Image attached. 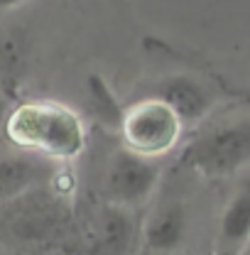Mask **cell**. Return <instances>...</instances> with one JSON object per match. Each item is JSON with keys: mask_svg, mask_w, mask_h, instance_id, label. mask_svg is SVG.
<instances>
[{"mask_svg": "<svg viewBox=\"0 0 250 255\" xmlns=\"http://www.w3.org/2000/svg\"><path fill=\"white\" fill-rule=\"evenodd\" d=\"M2 132L7 142L57 164L76 159L89 145L84 118L71 106L49 98H34L12 106Z\"/></svg>", "mask_w": 250, "mask_h": 255, "instance_id": "cell-1", "label": "cell"}, {"mask_svg": "<svg viewBox=\"0 0 250 255\" xmlns=\"http://www.w3.org/2000/svg\"><path fill=\"white\" fill-rule=\"evenodd\" d=\"M179 164L204 179L238 177L250 167V111L201 123L179 152Z\"/></svg>", "mask_w": 250, "mask_h": 255, "instance_id": "cell-2", "label": "cell"}, {"mask_svg": "<svg viewBox=\"0 0 250 255\" xmlns=\"http://www.w3.org/2000/svg\"><path fill=\"white\" fill-rule=\"evenodd\" d=\"M184 130L187 126L177 111L150 94L125 106L118 128L123 147L152 159L169 155L182 142Z\"/></svg>", "mask_w": 250, "mask_h": 255, "instance_id": "cell-3", "label": "cell"}, {"mask_svg": "<svg viewBox=\"0 0 250 255\" xmlns=\"http://www.w3.org/2000/svg\"><path fill=\"white\" fill-rule=\"evenodd\" d=\"M159 184H162L159 159L137 155L121 145L108 155L101 179V194L106 204L137 211L140 206L150 204Z\"/></svg>", "mask_w": 250, "mask_h": 255, "instance_id": "cell-4", "label": "cell"}, {"mask_svg": "<svg viewBox=\"0 0 250 255\" xmlns=\"http://www.w3.org/2000/svg\"><path fill=\"white\" fill-rule=\"evenodd\" d=\"M189 236V201L177 184L162 179L150 199V211L140 223V238L152 253L169 255L184 246Z\"/></svg>", "mask_w": 250, "mask_h": 255, "instance_id": "cell-5", "label": "cell"}, {"mask_svg": "<svg viewBox=\"0 0 250 255\" xmlns=\"http://www.w3.org/2000/svg\"><path fill=\"white\" fill-rule=\"evenodd\" d=\"M59 164L22 150L12 142H0V206L30 194V191L54 187Z\"/></svg>", "mask_w": 250, "mask_h": 255, "instance_id": "cell-6", "label": "cell"}, {"mask_svg": "<svg viewBox=\"0 0 250 255\" xmlns=\"http://www.w3.org/2000/svg\"><path fill=\"white\" fill-rule=\"evenodd\" d=\"M150 96H157L167 106H172L187 128L201 126L204 121H209L216 106L214 89L204 79L187 74V71H177V74H167L157 79L150 89Z\"/></svg>", "mask_w": 250, "mask_h": 255, "instance_id": "cell-7", "label": "cell"}, {"mask_svg": "<svg viewBox=\"0 0 250 255\" xmlns=\"http://www.w3.org/2000/svg\"><path fill=\"white\" fill-rule=\"evenodd\" d=\"M250 241V167L236 177L219 216L214 255H241Z\"/></svg>", "mask_w": 250, "mask_h": 255, "instance_id": "cell-8", "label": "cell"}, {"mask_svg": "<svg viewBox=\"0 0 250 255\" xmlns=\"http://www.w3.org/2000/svg\"><path fill=\"white\" fill-rule=\"evenodd\" d=\"M32 64V39L22 25H0V94L7 98L20 91Z\"/></svg>", "mask_w": 250, "mask_h": 255, "instance_id": "cell-9", "label": "cell"}, {"mask_svg": "<svg viewBox=\"0 0 250 255\" xmlns=\"http://www.w3.org/2000/svg\"><path fill=\"white\" fill-rule=\"evenodd\" d=\"M140 223L132 209L113 206L103 201L94 223V246L96 253L103 255H123L140 236Z\"/></svg>", "mask_w": 250, "mask_h": 255, "instance_id": "cell-10", "label": "cell"}, {"mask_svg": "<svg viewBox=\"0 0 250 255\" xmlns=\"http://www.w3.org/2000/svg\"><path fill=\"white\" fill-rule=\"evenodd\" d=\"M86 103H89V111L101 126L108 128H121V118H123V106H118L116 96L111 91V86L98 76L91 74L86 79Z\"/></svg>", "mask_w": 250, "mask_h": 255, "instance_id": "cell-11", "label": "cell"}, {"mask_svg": "<svg viewBox=\"0 0 250 255\" xmlns=\"http://www.w3.org/2000/svg\"><path fill=\"white\" fill-rule=\"evenodd\" d=\"M10 98L5 94H0V130H2V126H5V121H7V113H10Z\"/></svg>", "mask_w": 250, "mask_h": 255, "instance_id": "cell-12", "label": "cell"}, {"mask_svg": "<svg viewBox=\"0 0 250 255\" xmlns=\"http://www.w3.org/2000/svg\"><path fill=\"white\" fill-rule=\"evenodd\" d=\"M30 0H0V12H10V10H17L20 5H25Z\"/></svg>", "mask_w": 250, "mask_h": 255, "instance_id": "cell-13", "label": "cell"}, {"mask_svg": "<svg viewBox=\"0 0 250 255\" xmlns=\"http://www.w3.org/2000/svg\"><path fill=\"white\" fill-rule=\"evenodd\" d=\"M0 255H12V253H10V248H7V246H2V243H0Z\"/></svg>", "mask_w": 250, "mask_h": 255, "instance_id": "cell-14", "label": "cell"}, {"mask_svg": "<svg viewBox=\"0 0 250 255\" xmlns=\"http://www.w3.org/2000/svg\"><path fill=\"white\" fill-rule=\"evenodd\" d=\"M241 255H250V241H248V246L243 248V253H241Z\"/></svg>", "mask_w": 250, "mask_h": 255, "instance_id": "cell-15", "label": "cell"}]
</instances>
